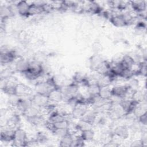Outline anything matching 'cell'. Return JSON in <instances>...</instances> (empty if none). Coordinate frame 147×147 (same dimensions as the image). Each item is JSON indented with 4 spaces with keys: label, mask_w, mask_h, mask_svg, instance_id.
I'll return each instance as SVG.
<instances>
[{
    "label": "cell",
    "mask_w": 147,
    "mask_h": 147,
    "mask_svg": "<svg viewBox=\"0 0 147 147\" xmlns=\"http://www.w3.org/2000/svg\"><path fill=\"white\" fill-rule=\"evenodd\" d=\"M28 141L26 131L20 127L15 130L14 139L11 144L13 146H28Z\"/></svg>",
    "instance_id": "obj_1"
},
{
    "label": "cell",
    "mask_w": 147,
    "mask_h": 147,
    "mask_svg": "<svg viewBox=\"0 0 147 147\" xmlns=\"http://www.w3.org/2000/svg\"><path fill=\"white\" fill-rule=\"evenodd\" d=\"M79 86L72 82L69 84L61 88L63 94V101L75 96L79 92Z\"/></svg>",
    "instance_id": "obj_2"
},
{
    "label": "cell",
    "mask_w": 147,
    "mask_h": 147,
    "mask_svg": "<svg viewBox=\"0 0 147 147\" xmlns=\"http://www.w3.org/2000/svg\"><path fill=\"white\" fill-rule=\"evenodd\" d=\"M53 89L45 80L37 81L34 84V91L35 93L48 96L51 91Z\"/></svg>",
    "instance_id": "obj_3"
},
{
    "label": "cell",
    "mask_w": 147,
    "mask_h": 147,
    "mask_svg": "<svg viewBox=\"0 0 147 147\" xmlns=\"http://www.w3.org/2000/svg\"><path fill=\"white\" fill-rule=\"evenodd\" d=\"M111 132L113 135L118 137L122 140H125L129 137L130 130L127 125L125 124H119L113 128Z\"/></svg>",
    "instance_id": "obj_4"
},
{
    "label": "cell",
    "mask_w": 147,
    "mask_h": 147,
    "mask_svg": "<svg viewBox=\"0 0 147 147\" xmlns=\"http://www.w3.org/2000/svg\"><path fill=\"white\" fill-rule=\"evenodd\" d=\"M32 88L22 83H18L14 88V94L21 98L30 97L33 94Z\"/></svg>",
    "instance_id": "obj_5"
},
{
    "label": "cell",
    "mask_w": 147,
    "mask_h": 147,
    "mask_svg": "<svg viewBox=\"0 0 147 147\" xmlns=\"http://www.w3.org/2000/svg\"><path fill=\"white\" fill-rule=\"evenodd\" d=\"M31 100L33 105L41 109L45 107L50 102L48 96L38 94L37 93L33 94L31 96Z\"/></svg>",
    "instance_id": "obj_6"
},
{
    "label": "cell",
    "mask_w": 147,
    "mask_h": 147,
    "mask_svg": "<svg viewBox=\"0 0 147 147\" xmlns=\"http://www.w3.org/2000/svg\"><path fill=\"white\" fill-rule=\"evenodd\" d=\"M15 130L7 127L5 125L3 126H1V141L2 142L11 143L14 139Z\"/></svg>",
    "instance_id": "obj_7"
},
{
    "label": "cell",
    "mask_w": 147,
    "mask_h": 147,
    "mask_svg": "<svg viewBox=\"0 0 147 147\" xmlns=\"http://www.w3.org/2000/svg\"><path fill=\"white\" fill-rule=\"evenodd\" d=\"M89 108V106L83 103H78L74 107L71 111V114L74 119H80L85 114Z\"/></svg>",
    "instance_id": "obj_8"
},
{
    "label": "cell",
    "mask_w": 147,
    "mask_h": 147,
    "mask_svg": "<svg viewBox=\"0 0 147 147\" xmlns=\"http://www.w3.org/2000/svg\"><path fill=\"white\" fill-rule=\"evenodd\" d=\"M14 69L20 74L23 73L29 68V60L25 59L23 57H18L14 62Z\"/></svg>",
    "instance_id": "obj_9"
},
{
    "label": "cell",
    "mask_w": 147,
    "mask_h": 147,
    "mask_svg": "<svg viewBox=\"0 0 147 147\" xmlns=\"http://www.w3.org/2000/svg\"><path fill=\"white\" fill-rule=\"evenodd\" d=\"M105 60L101 55L95 53L91 56L89 59V67L92 72H96Z\"/></svg>",
    "instance_id": "obj_10"
},
{
    "label": "cell",
    "mask_w": 147,
    "mask_h": 147,
    "mask_svg": "<svg viewBox=\"0 0 147 147\" xmlns=\"http://www.w3.org/2000/svg\"><path fill=\"white\" fill-rule=\"evenodd\" d=\"M48 98L51 103L56 105L63 101V94L61 88L52 89L48 95Z\"/></svg>",
    "instance_id": "obj_11"
},
{
    "label": "cell",
    "mask_w": 147,
    "mask_h": 147,
    "mask_svg": "<svg viewBox=\"0 0 147 147\" xmlns=\"http://www.w3.org/2000/svg\"><path fill=\"white\" fill-rule=\"evenodd\" d=\"M20 124L21 119L20 114L15 112L11 114V115L8 117L5 125L10 128L15 130L18 127H20Z\"/></svg>",
    "instance_id": "obj_12"
},
{
    "label": "cell",
    "mask_w": 147,
    "mask_h": 147,
    "mask_svg": "<svg viewBox=\"0 0 147 147\" xmlns=\"http://www.w3.org/2000/svg\"><path fill=\"white\" fill-rule=\"evenodd\" d=\"M32 102L30 97L21 98L17 107L15 108L20 114H24L25 111L32 106Z\"/></svg>",
    "instance_id": "obj_13"
},
{
    "label": "cell",
    "mask_w": 147,
    "mask_h": 147,
    "mask_svg": "<svg viewBox=\"0 0 147 147\" xmlns=\"http://www.w3.org/2000/svg\"><path fill=\"white\" fill-rule=\"evenodd\" d=\"M97 117H98V114L96 110L93 107H92V109H91L88 108L87 112L80 119L93 126L96 122Z\"/></svg>",
    "instance_id": "obj_14"
},
{
    "label": "cell",
    "mask_w": 147,
    "mask_h": 147,
    "mask_svg": "<svg viewBox=\"0 0 147 147\" xmlns=\"http://www.w3.org/2000/svg\"><path fill=\"white\" fill-rule=\"evenodd\" d=\"M129 87L126 84H118L111 87L112 95L125 98Z\"/></svg>",
    "instance_id": "obj_15"
},
{
    "label": "cell",
    "mask_w": 147,
    "mask_h": 147,
    "mask_svg": "<svg viewBox=\"0 0 147 147\" xmlns=\"http://www.w3.org/2000/svg\"><path fill=\"white\" fill-rule=\"evenodd\" d=\"M130 6L133 11L137 14H140L146 11V3L144 1H129Z\"/></svg>",
    "instance_id": "obj_16"
},
{
    "label": "cell",
    "mask_w": 147,
    "mask_h": 147,
    "mask_svg": "<svg viewBox=\"0 0 147 147\" xmlns=\"http://www.w3.org/2000/svg\"><path fill=\"white\" fill-rule=\"evenodd\" d=\"M30 4L26 1H20L16 4L17 12L22 17H28V11Z\"/></svg>",
    "instance_id": "obj_17"
},
{
    "label": "cell",
    "mask_w": 147,
    "mask_h": 147,
    "mask_svg": "<svg viewBox=\"0 0 147 147\" xmlns=\"http://www.w3.org/2000/svg\"><path fill=\"white\" fill-rule=\"evenodd\" d=\"M10 5H1L0 7V17L1 21H5L9 18L14 16Z\"/></svg>",
    "instance_id": "obj_18"
},
{
    "label": "cell",
    "mask_w": 147,
    "mask_h": 147,
    "mask_svg": "<svg viewBox=\"0 0 147 147\" xmlns=\"http://www.w3.org/2000/svg\"><path fill=\"white\" fill-rule=\"evenodd\" d=\"M26 119L30 124L34 126L44 125L46 121V119H45L44 116L42 114H38L34 116L26 117Z\"/></svg>",
    "instance_id": "obj_19"
},
{
    "label": "cell",
    "mask_w": 147,
    "mask_h": 147,
    "mask_svg": "<svg viewBox=\"0 0 147 147\" xmlns=\"http://www.w3.org/2000/svg\"><path fill=\"white\" fill-rule=\"evenodd\" d=\"M109 21L114 26L116 27L121 28L126 26L123 18L121 14V12L113 15L109 19Z\"/></svg>",
    "instance_id": "obj_20"
},
{
    "label": "cell",
    "mask_w": 147,
    "mask_h": 147,
    "mask_svg": "<svg viewBox=\"0 0 147 147\" xmlns=\"http://www.w3.org/2000/svg\"><path fill=\"white\" fill-rule=\"evenodd\" d=\"M100 87L96 82H90L87 86L86 93L88 96H94L99 95Z\"/></svg>",
    "instance_id": "obj_21"
},
{
    "label": "cell",
    "mask_w": 147,
    "mask_h": 147,
    "mask_svg": "<svg viewBox=\"0 0 147 147\" xmlns=\"http://www.w3.org/2000/svg\"><path fill=\"white\" fill-rule=\"evenodd\" d=\"M121 63L125 68L133 69V67L137 64L135 63L133 57L130 54L123 55L121 59Z\"/></svg>",
    "instance_id": "obj_22"
},
{
    "label": "cell",
    "mask_w": 147,
    "mask_h": 147,
    "mask_svg": "<svg viewBox=\"0 0 147 147\" xmlns=\"http://www.w3.org/2000/svg\"><path fill=\"white\" fill-rule=\"evenodd\" d=\"M80 136L85 142H91L94 140L95 133L92 128L88 129L81 131Z\"/></svg>",
    "instance_id": "obj_23"
},
{
    "label": "cell",
    "mask_w": 147,
    "mask_h": 147,
    "mask_svg": "<svg viewBox=\"0 0 147 147\" xmlns=\"http://www.w3.org/2000/svg\"><path fill=\"white\" fill-rule=\"evenodd\" d=\"M74 137L75 136L73 134L69 132L66 135L60 138L59 145L63 147L71 146L74 139Z\"/></svg>",
    "instance_id": "obj_24"
},
{
    "label": "cell",
    "mask_w": 147,
    "mask_h": 147,
    "mask_svg": "<svg viewBox=\"0 0 147 147\" xmlns=\"http://www.w3.org/2000/svg\"><path fill=\"white\" fill-rule=\"evenodd\" d=\"M99 95L106 100H109L112 96L111 88L110 86L100 87Z\"/></svg>",
    "instance_id": "obj_25"
},
{
    "label": "cell",
    "mask_w": 147,
    "mask_h": 147,
    "mask_svg": "<svg viewBox=\"0 0 147 147\" xmlns=\"http://www.w3.org/2000/svg\"><path fill=\"white\" fill-rule=\"evenodd\" d=\"M38 114H42L41 109L37 107L34 105H32L25 111L23 115H24L25 118H26V117L34 116Z\"/></svg>",
    "instance_id": "obj_26"
},
{
    "label": "cell",
    "mask_w": 147,
    "mask_h": 147,
    "mask_svg": "<svg viewBox=\"0 0 147 147\" xmlns=\"http://www.w3.org/2000/svg\"><path fill=\"white\" fill-rule=\"evenodd\" d=\"M96 83L100 87H104V86H110V84L112 83L111 80L110 76L106 74V75H102L100 74Z\"/></svg>",
    "instance_id": "obj_27"
},
{
    "label": "cell",
    "mask_w": 147,
    "mask_h": 147,
    "mask_svg": "<svg viewBox=\"0 0 147 147\" xmlns=\"http://www.w3.org/2000/svg\"><path fill=\"white\" fill-rule=\"evenodd\" d=\"M15 70L13 68H11L10 66L7 65V67H5L3 69H2L1 71V79H7L10 78V77L13 76V74Z\"/></svg>",
    "instance_id": "obj_28"
},
{
    "label": "cell",
    "mask_w": 147,
    "mask_h": 147,
    "mask_svg": "<svg viewBox=\"0 0 147 147\" xmlns=\"http://www.w3.org/2000/svg\"><path fill=\"white\" fill-rule=\"evenodd\" d=\"M20 99L21 97L15 94L9 95L7 97V103L10 107L15 109L17 107Z\"/></svg>",
    "instance_id": "obj_29"
},
{
    "label": "cell",
    "mask_w": 147,
    "mask_h": 147,
    "mask_svg": "<svg viewBox=\"0 0 147 147\" xmlns=\"http://www.w3.org/2000/svg\"><path fill=\"white\" fill-rule=\"evenodd\" d=\"M37 144H45L48 142V137L47 134L43 131L37 132L34 137Z\"/></svg>",
    "instance_id": "obj_30"
},
{
    "label": "cell",
    "mask_w": 147,
    "mask_h": 147,
    "mask_svg": "<svg viewBox=\"0 0 147 147\" xmlns=\"http://www.w3.org/2000/svg\"><path fill=\"white\" fill-rule=\"evenodd\" d=\"M127 84H126L129 87H130L131 89L133 90H137L139 85H140V82L139 80L135 78V76H133L127 80Z\"/></svg>",
    "instance_id": "obj_31"
},
{
    "label": "cell",
    "mask_w": 147,
    "mask_h": 147,
    "mask_svg": "<svg viewBox=\"0 0 147 147\" xmlns=\"http://www.w3.org/2000/svg\"><path fill=\"white\" fill-rule=\"evenodd\" d=\"M70 122L67 119H63L60 121L53 123L55 129H69Z\"/></svg>",
    "instance_id": "obj_32"
},
{
    "label": "cell",
    "mask_w": 147,
    "mask_h": 147,
    "mask_svg": "<svg viewBox=\"0 0 147 147\" xmlns=\"http://www.w3.org/2000/svg\"><path fill=\"white\" fill-rule=\"evenodd\" d=\"M69 132V131L68 129H55L52 131L53 135H55L56 137L59 138H61Z\"/></svg>",
    "instance_id": "obj_33"
},
{
    "label": "cell",
    "mask_w": 147,
    "mask_h": 147,
    "mask_svg": "<svg viewBox=\"0 0 147 147\" xmlns=\"http://www.w3.org/2000/svg\"><path fill=\"white\" fill-rule=\"evenodd\" d=\"M137 121L143 126H146L147 123V113H144L137 119Z\"/></svg>",
    "instance_id": "obj_34"
},
{
    "label": "cell",
    "mask_w": 147,
    "mask_h": 147,
    "mask_svg": "<svg viewBox=\"0 0 147 147\" xmlns=\"http://www.w3.org/2000/svg\"><path fill=\"white\" fill-rule=\"evenodd\" d=\"M131 146H136V147H140V146H145L143 142L141 141V139H136L133 140L131 144H130Z\"/></svg>",
    "instance_id": "obj_35"
}]
</instances>
